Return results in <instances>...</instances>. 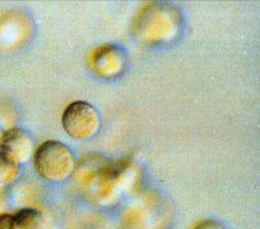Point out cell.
<instances>
[{"label": "cell", "mask_w": 260, "mask_h": 229, "mask_svg": "<svg viewBox=\"0 0 260 229\" xmlns=\"http://www.w3.org/2000/svg\"><path fill=\"white\" fill-rule=\"evenodd\" d=\"M36 171L48 182H61L75 170V157L72 150L62 142L50 140L39 146L34 154Z\"/></svg>", "instance_id": "cell-1"}, {"label": "cell", "mask_w": 260, "mask_h": 229, "mask_svg": "<svg viewBox=\"0 0 260 229\" xmlns=\"http://www.w3.org/2000/svg\"><path fill=\"white\" fill-rule=\"evenodd\" d=\"M66 132L75 139H87L94 136L101 125L98 110L87 102L78 101L70 104L62 115Z\"/></svg>", "instance_id": "cell-2"}, {"label": "cell", "mask_w": 260, "mask_h": 229, "mask_svg": "<svg viewBox=\"0 0 260 229\" xmlns=\"http://www.w3.org/2000/svg\"><path fill=\"white\" fill-rule=\"evenodd\" d=\"M2 146L7 154L19 165L27 162L35 154L32 137L20 128H13L5 132Z\"/></svg>", "instance_id": "cell-3"}, {"label": "cell", "mask_w": 260, "mask_h": 229, "mask_svg": "<svg viewBox=\"0 0 260 229\" xmlns=\"http://www.w3.org/2000/svg\"><path fill=\"white\" fill-rule=\"evenodd\" d=\"M157 10L158 12L154 11L146 14V21L148 25V28L146 29L149 35L148 39L152 41H164L169 39V37L176 30L175 20L173 13L170 10L162 11L160 7H157ZM146 29H143L142 31H145Z\"/></svg>", "instance_id": "cell-4"}, {"label": "cell", "mask_w": 260, "mask_h": 229, "mask_svg": "<svg viewBox=\"0 0 260 229\" xmlns=\"http://www.w3.org/2000/svg\"><path fill=\"white\" fill-rule=\"evenodd\" d=\"M124 64L123 55L120 50L113 46L102 47L94 55L93 66L95 72L104 77H114L122 72Z\"/></svg>", "instance_id": "cell-5"}, {"label": "cell", "mask_w": 260, "mask_h": 229, "mask_svg": "<svg viewBox=\"0 0 260 229\" xmlns=\"http://www.w3.org/2000/svg\"><path fill=\"white\" fill-rule=\"evenodd\" d=\"M17 229H55L54 224L41 211L25 209L14 215Z\"/></svg>", "instance_id": "cell-6"}, {"label": "cell", "mask_w": 260, "mask_h": 229, "mask_svg": "<svg viewBox=\"0 0 260 229\" xmlns=\"http://www.w3.org/2000/svg\"><path fill=\"white\" fill-rule=\"evenodd\" d=\"M21 165L16 163L0 145V188L15 182L20 174Z\"/></svg>", "instance_id": "cell-7"}, {"label": "cell", "mask_w": 260, "mask_h": 229, "mask_svg": "<svg viewBox=\"0 0 260 229\" xmlns=\"http://www.w3.org/2000/svg\"><path fill=\"white\" fill-rule=\"evenodd\" d=\"M0 229H17L14 215L0 214Z\"/></svg>", "instance_id": "cell-8"}, {"label": "cell", "mask_w": 260, "mask_h": 229, "mask_svg": "<svg viewBox=\"0 0 260 229\" xmlns=\"http://www.w3.org/2000/svg\"><path fill=\"white\" fill-rule=\"evenodd\" d=\"M194 229H223V227L214 221H204L199 223Z\"/></svg>", "instance_id": "cell-9"}, {"label": "cell", "mask_w": 260, "mask_h": 229, "mask_svg": "<svg viewBox=\"0 0 260 229\" xmlns=\"http://www.w3.org/2000/svg\"><path fill=\"white\" fill-rule=\"evenodd\" d=\"M4 135H5V131L0 128V145H2V142H3V139H4Z\"/></svg>", "instance_id": "cell-10"}]
</instances>
